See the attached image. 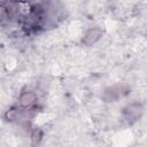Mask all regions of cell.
I'll return each mask as SVG.
<instances>
[{"label": "cell", "instance_id": "1", "mask_svg": "<svg viewBox=\"0 0 147 147\" xmlns=\"http://www.w3.org/2000/svg\"><path fill=\"white\" fill-rule=\"evenodd\" d=\"M33 101H34V95H33L32 93H30V92L22 94V95H21V99H20L21 105L24 106V107H28V106L32 105Z\"/></svg>", "mask_w": 147, "mask_h": 147}]
</instances>
